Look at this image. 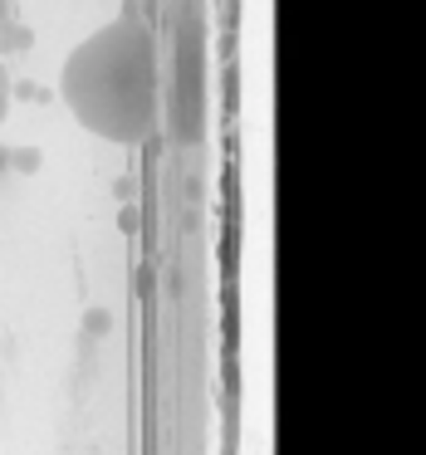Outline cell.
<instances>
[{"mask_svg":"<svg viewBox=\"0 0 426 455\" xmlns=\"http://www.w3.org/2000/svg\"><path fill=\"white\" fill-rule=\"evenodd\" d=\"M60 93L79 128L109 142H142L157 128V44L142 20L93 30L64 60Z\"/></svg>","mask_w":426,"mask_h":455,"instance_id":"cell-1","label":"cell"},{"mask_svg":"<svg viewBox=\"0 0 426 455\" xmlns=\"http://www.w3.org/2000/svg\"><path fill=\"white\" fill-rule=\"evenodd\" d=\"M5 113H11V69L0 64V123H5Z\"/></svg>","mask_w":426,"mask_h":455,"instance_id":"cell-2","label":"cell"},{"mask_svg":"<svg viewBox=\"0 0 426 455\" xmlns=\"http://www.w3.org/2000/svg\"><path fill=\"white\" fill-rule=\"evenodd\" d=\"M5 25H11V0H0V35H5Z\"/></svg>","mask_w":426,"mask_h":455,"instance_id":"cell-3","label":"cell"}]
</instances>
